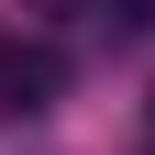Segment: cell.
Returning <instances> with one entry per match:
<instances>
[{"mask_svg": "<svg viewBox=\"0 0 155 155\" xmlns=\"http://www.w3.org/2000/svg\"><path fill=\"white\" fill-rule=\"evenodd\" d=\"M55 78H67V67H55L45 45H22V55H0V111H45V100H55Z\"/></svg>", "mask_w": 155, "mask_h": 155, "instance_id": "6da1fadb", "label": "cell"}]
</instances>
